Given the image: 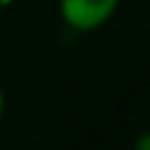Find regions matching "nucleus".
<instances>
[{"mask_svg": "<svg viewBox=\"0 0 150 150\" xmlns=\"http://www.w3.org/2000/svg\"><path fill=\"white\" fill-rule=\"evenodd\" d=\"M136 148H138V150H150V131H143V134L136 138Z\"/></svg>", "mask_w": 150, "mask_h": 150, "instance_id": "f03ea898", "label": "nucleus"}, {"mask_svg": "<svg viewBox=\"0 0 150 150\" xmlns=\"http://www.w3.org/2000/svg\"><path fill=\"white\" fill-rule=\"evenodd\" d=\"M2 112H5V91L0 87V120H2Z\"/></svg>", "mask_w": 150, "mask_h": 150, "instance_id": "7ed1b4c3", "label": "nucleus"}, {"mask_svg": "<svg viewBox=\"0 0 150 150\" xmlns=\"http://www.w3.org/2000/svg\"><path fill=\"white\" fill-rule=\"evenodd\" d=\"M14 0H0V9H5V7H9Z\"/></svg>", "mask_w": 150, "mask_h": 150, "instance_id": "20e7f679", "label": "nucleus"}, {"mask_svg": "<svg viewBox=\"0 0 150 150\" xmlns=\"http://www.w3.org/2000/svg\"><path fill=\"white\" fill-rule=\"evenodd\" d=\"M120 0H59V14L73 30H96L115 12Z\"/></svg>", "mask_w": 150, "mask_h": 150, "instance_id": "f257e3e1", "label": "nucleus"}]
</instances>
